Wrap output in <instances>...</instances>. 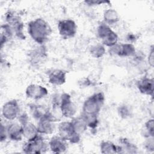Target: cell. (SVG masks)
Masks as SVG:
<instances>
[{
	"label": "cell",
	"instance_id": "obj_1",
	"mask_svg": "<svg viewBox=\"0 0 154 154\" xmlns=\"http://www.w3.org/2000/svg\"><path fill=\"white\" fill-rule=\"evenodd\" d=\"M28 32L35 43L43 45L51 35L52 28L45 19L37 18L28 22Z\"/></svg>",
	"mask_w": 154,
	"mask_h": 154
},
{
	"label": "cell",
	"instance_id": "obj_2",
	"mask_svg": "<svg viewBox=\"0 0 154 154\" xmlns=\"http://www.w3.org/2000/svg\"><path fill=\"white\" fill-rule=\"evenodd\" d=\"M105 96L102 92L93 94L87 97L82 105V114L91 116H99L104 104Z\"/></svg>",
	"mask_w": 154,
	"mask_h": 154
},
{
	"label": "cell",
	"instance_id": "obj_3",
	"mask_svg": "<svg viewBox=\"0 0 154 154\" xmlns=\"http://www.w3.org/2000/svg\"><path fill=\"white\" fill-rule=\"evenodd\" d=\"M97 34L103 46L111 48L118 42L119 37L117 33L104 22L101 23L97 26Z\"/></svg>",
	"mask_w": 154,
	"mask_h": 154
},
{
	"label": "cell",
	"instance_id": "obj_4",
	"mask_svg": "<svg viewBox=\"0 0 154 154\" xmlns=\"http://www.w3.org/2000/svg\"><path fill=\"white\" fill-rule=\"evenodd\" d=\"M5 20L12 29L15 35L20 39H25V35L23 33L24 25L22 19L17 14L11 10H8L5 15Z\"/></svg>",
	"mask_w": 154,
	"mask_h": 154
},
{
	"label": "cell",
	"instance_id": "obj_5",
	"mask_svg": "<svg viewBox=\"0 0 154 154\" xmlns=\"http://www.w3.org/2000/svg\"><path fill=\"white\" fill-rule=\"evenodd\" d=\"M58 135L67 142L72 144L78 143L81 139V135H78L73 127L71 122H62L58 126Z\"/></svg>",
	"mask_w": 154,
	"mask_h": 154
},
{
	"label": "cell",
	"instance_id": "obj_6",
	"mask_svg": "<svg viewBox=\"0 0 154 154\" xmlns=\"http://www.w3.org/2000/svg\"><path fill=\"white\" fill-rule=\"evenodd\" d=\"M57 121H58V119L49 111L38 120L37 128L38 133L40 135L52 134L55 130V122Z\"/></svg>",
	"mask_w": 154,
	"mask_h": 154
},
{
	"label": "cell",
	"instance_id": "obj_7",
	"mask_svg": "<svg viewBox=\"0 0 154 154\" xmlns=\"http://www.w3.org/2000/svg\"><path fill=\"white\" fill-rule=\"evenodd\" d=\"M48 149V144L40 135L35 140L25 143L22 147V151L25 153L40 154L45 153Z\"/></svg>",
	"mask_w": 154,
	"mask_h": 154
},
{
	"label": "cell",
	"instance_id": "obj_8",
	"mask_svg": "<svg viewBox=\"0 0 154 154\" xmlns=\"http://www.w3.org/2000/svg\"><path fill=\"white\" fill-rule=\"evenodd\" d=\"M60 111L63 117L73 118L76 112V106L72 101L71 96L67 93L60 97Z\"/></svg>",
	"mask_w": 154,
	"mask_h": 154
},
{
	"label": "cell",
	"instance_id": "obj_9",
	"mask_svg": "<svg viewBox=\"0 0 154 154\" xmlns=\"http://www.w3.org/2000/svg\"><path fill=\"white\" fill-rule=\"evenodd\" d=\"M57 26L59 34L64 39L73 38L77 32L76 22L70 19L60 20L58 22Z\"/></svg>",
	"mask_w": 154,
	"mask_h": 154
},
{
	"label": "cell",
	"instance_id": "obj_10",
	"mask_svg": "<svg viewBox=\"0 0 154 154\" xmlns=\"http://www.w3.org/2000/svg\"><path fill=\"white\" fill-rule=\"evenodd\" d=\"M20 114V106L17 100L11 99L5 102L2 108V115L7 120H13Z\"/></svg>",
	"mask_w": 154,
	"mask_h": 154
},
{
	"label": "cell",
	"instance_id": "obj_11",
	"mask_svg": "<svg viewBox=\"0 0 154 154\" xmlns=\"http://www.w3.org/2000/svg\"><path fill=\"white\" fill-rule=\"evenodd\" d=\"M109 52L111 55L120 57H128L135 55L136 49L132 43H117L109 48Z\"/></svg>",
	"mask_w": 154,
	"mask_h": 154
},
{
	"label": "cell",
	"instance_id": "obj_12",
	"mask_svg": "<svg viewBox=\"0 0 154 154\" xmlns=\"http://www.w3.org/2000/svg\"><path fill=\"white\" fill-rule=\"evenodd\" d=\"M25 94L28 98L33 100H39L46 96L48 94V91L44 86L31 84L26 87Z\"/></svg>",
	"mask_w": 154,
	"mask_h": 154
},
{
	"label": "cell",
	"instance_id": "obj_13",
	"mask_svg": "<svg viewBox=\"0 0 154 154\" xmlns=\"http://www.w3.org/2000/svg\"><path fill=\"white\" fill-rule=\"evenodd\" d=\"M137 87L143 94L153 97L154 91V80L147 76H144L137 82Z\"/></svg>",
	"mask_w": 154,
	"mask_h": 154
},
{
	"label": "cell",
	"instance_id": "obj_14",
	"mask_svg": "<svg viewBox=\"0 0 154 154\" xmlns=\"http://www.w3.org/2000/svg\"><path fill=\"white\" fill-rule=\"evenodd\" d=\"M49 149L54 153H63L67 149V141L59 135L53 136L48 143Z\"/></svg>",
	"mask_w": 154,
	"mask_h": 154
},
{
	"label": "cell",
	"instance_id": "obj_15",
	"mask_svg": "<svg viewBox=\"0 0 154 154\" xmlns=\"http://www.w3.org/2000/svg\"><path fill=\"white\" fill-rule=\"evenodd\" d=\"M6 130L7 137L11 141H19L22 140V126L20 123H11L6 126Z\"/></svg>",
	"mask_w": 154,
	"mask_h": 154
},
{
	"label": "cell",
	"instance_id": "obj_16",
	"mask_svg": "<svg viewBox=\"0 0 154 154\" xmlns=\"http://www.w3.org/2000/svg\"><path fill=\"white\" fill-rule=\"evenodd\" d=\"M66 72L61 69H53L48 73V81L54 85H61L66 81Z\"/></svg>",
	"mask_w": 154,
	"mask_h": 154
},
{
	"label": "cell",
	"instance_id": "obj_17",
	"mask_svg": "<svg viewBox=\"0 0 154 154\" xmlns=\"http://www.w3.org/2000/svg\"><path fill=\"white\" fill-rule=\"evenodd\" d=\"M23 137L27 141H32L37 138L40 134L38 133L37 126L29 121L21 125Z\"/></svg>",
	"mask_w": 154,
	"mask_h": 154
},
{
	"label": "cell",
	"instance_id": "obj_18",
	"mask_svg": "<svg viewBox=\"0 0 154 154\" xmlns=\"http://www.w3.org/2000/svg\"><path fill=\"white\" fill-rule=\"evenodd\" d=\"M70 122L73 125L74 130L79 135L84 134L88 128L87 123L81 115L76 117H73Z\"/></svg>",
	"mask_w": 154,
	"mask_h": 154
},
{
	"label": "cell",
	"instance_id": "obj_19",
	"mask_svg": "<svg viewBox=\"0 0 154 154\" xmlns=\"http://www.w3.org/2000/svg\"><path fill=\"white\" fill-rule=\"evenodd\" d=\"M100 152L103 154L120 153L119 145H116L110 141H103L100 144Z\"/></svg>",
	"mask_w": 154,
	"mask_h": 154
},
{
	"label": "cell",
	"instance_id": "obj_20",
	"mask_svg": "<svg viewBox=\"0 0 154 154\" xmlns=\"http://www.w3.org/2000/svg\"><path fill=\"white\" fill-rule=\"evenodd\" d=\"M120 153H137L138 152L137 146L126 138L119 140Z\"/></svg>",
	"mask_w": 154,
	"mask_h": 154
},
{
	"label": "cell",
	"instance_id": "obj_21",
	"mask_svg": "<svg viewBox=\"0 0 154 154\" xmlns=\"http://www.w3.org/2000/svg\"><path fill=\"white\" fill-rule=\"evenodd\" d=\"M103 17V22L109 26L116 24L120 20L118 13L112 8H109L105 10Z\"/></svg>",
	"mask_w": 154,
	"mask_h": 154
},
{
	"label": "cell",
	"instance_id": "obj_22",
	"mask_svg": "<svg viewBox=\"0 0 154 154\" xmlns=\"http://www.w3.org/2000/svg\"><path fill=\"white\" fill-rule=\"evenodd\" d=\"M46 57V52L43 45H40V47L34 49L29 54V58L33 63H39L42 60L45 58Z\"/></svg>",
	"mask_w": 154,
	"mask_h": 154
},
{
	"label": "cell",
	"instance_id": "obj_23",
	"mask_svg": "<svg viewBox=\"0 0 154 154\" xmlns=\"http://www.w3.org/2000/svg\"><path fill=\"white\" fill-rule=\"evenodd\" d=\"M1 46L2 48L5 43L12 38L14 33L11 27L7 23L1 25Z\"/></svg>",
	"mask_w": 154,
	"mask_h": 154
},
{
	"label": "cell",
	"instance_id": "obj_24",
	"mask_svg": "<svg viewBox=\"0 0 154 154\" xmlns=\"http://www.w3.org/2000/svg\"><path fill=\"white\" fill-rule=\"evenodd\" d=\"M29 108L32 117L37 120L43 117L49 111L43 106L34 104L29 105Z\"/></svg>",
	"mask_w": 154,
	"mask_h": 154
},
{
	"label": "cell",
	"instance_id": "obj_25",
	"mask_svg": "<svg viewBox=\"0 0 154 154\" xmlns=\"http://www.w3.org/2000/svg\"><path fill=\"white\" fill-rule=\"evenodd\" d=\"M89 52L93 57L95 58H100L105 55L106 50L105 46H103L102 44H97L92 46L90 48Z\"/></svg>",
	"mask_w": 154,
	"mask_h": 154
},
{
	"label": "cell",
	"instance_id": "obj_26",
	"mask_svg": "<svg viewBox=\"0 0 154 154\" xmlns=\"http://www.w3.org/2000/svg\"><path fill=\"white\" fill-rule=\"evenodd\" d=\"M143 135L146 138L148 137H153L154 135V121L153 119H150L144 124Z\"/></svg>",
	"mask_w": 154,
	"mask_h": 154
},
{
	"label": "cell",
	"instance_id": "obj_27",
	"mask_svg": "<svg viewBox=\"0 0 154 154\" xmlns=\"http://www.w3.org/2000/svg\"><path fill=\"white\" fill-rule=\"evenodd\" d=\"M81 116L84 118L88 128L94 130L95 129L99 123L98 116H91V115H86L84 114H81Z\"/></svg>",
	"mask_w": 154,
	"mask_h": 154
},
{
	"label": "cell",
	"instance_id": "obj_28",
	"mask_svg": "<svg viewBox=\"0 0 154 154\" xmlns=\"http://www.w3.org/2000/svg\"><path fill=\"white\" fill-rule=\"evenodd\" d=\"M117 112L120 117L122 119H127L131 115V110L126 105H120L117 108Z\"/></svg>",
	"mask_w": 154,
	"mask_h": 154
},
{
	"label": "cell",
	"instance_id": "obj_29",
	"mask_svg": "<svg viewBox=\"0 0 154 154\" xmlns=\"http://www.w3.org/2000/svg\"><path fill=\"white\" fill-rule=\"evenodd\" d=\"M144 146V148L149 152H153L154 150L153 137L146 138Z\"/></svg>",
	"mask_w": 154,
	"mask_h": 154
},
{
	"label": "cell",
	"instance_id": "obj_30",
	"mask_svg": "<svg viewBox=\"0 0 154 154\" xmlns=\"http://www.w3.org/2000/svg\"><path fill=\"white\" fill-rule=\"evenodd\" d=\"M147 61L149 66L151 67H153L154 64V51H153V46H152L150 50L149 51V54L147 57Z\"/></svg>",
	"mask_w": 154,
	"mask_h": 154
},
{
	"label": "cell",
	"instance_id": "obj_31",
	"mask_svg": "<svg viewBox=\"0 0 154 154\" xmlns=\"http://www.w3.org/2000/svg\"><path fill=\"white\" fill-rule=\"evenodd\" d=\"M1 141L3 142L5 141L7 138V134L6 130V126H4L2 123H1Z\"/></svg>",
	"mask_w": 154,
	"mask_h": 154
},
{
	"label": "cell",
	"instance_id": "obj_32",
	"mask_svg": "<svg viewBox=\"0 0 154 154\" xmlns=\"http://www.w3.org/2000/svg\"><path fill=\"white\" fill-rule=\"evenodd\" d=\"M84 2L88 5H100L103 4H106V3H108L109 2L99 1H84Z\"/></svg>",
	"mask_w": 154,
	"mask_h": 154
}]
</instances>
